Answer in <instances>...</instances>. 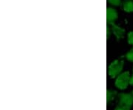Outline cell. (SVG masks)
<instances>
[{"mask_svg": "<svg viewBox=\"0 0 133 110\" xmlns=\"http://www.w3.org/2000/svg\"><path fill=\"white\" fill-rule=\"evenodd\" d=\"M118 18V13L117 11L112 8H108L107 10V23L111 24L113 23L116 19Z\"/></svg>", "mask_w": 133, "mask_h": 110, "instance_id": "277c9868", "label": "cell"}, {"mask_svg": "<svg viewBox=\"0 0 133 110\" xmlns=\"http://www.w3.org/2000/svg\"><path fill=\"white\" fill-rule=\"evenodd\" d=\"M119 104L120 106H123L130 108L133 105L132 93H121L119 95Z\"/></svg>", "mask_w": 133, "mask_h": 110, "instance_id": "3957f363", "label": "cell"}, {"mask_svg": "<svg viewBox=\"0 0 133 110\" xmlns=\"http://www.w3.org/2000/svg\"><path fill=\"white\" fill-rule=\"evenodd\" d=\"M124 67V61L121 60H115L109 67V75L112 78L118 76Z\"/></svg>", "mask_w": 133, "mask_h": 110, "instance_id": "7a4b0ae2", "label": "cell"}, {"mask_svg": "<svg viewBox=\"0 0 133 110\" xmlns=\"http://www.w3.org/2000/svg\"><path fill=\"white\" fill-rule=\"evenodd\" d=\"M126 58L128 61L133 62V49L126 54Z\"/></svg>", "mask_w": 133, "mask_h": 110, "instance_id": "ba28073f", "label": "cell"}, {"mask_svg": "<svg viewBox=\"0 0 133 110\" xmlns=\"http://www.w3.org/2000/svg\"><path fill=\"white\" fill-rule=\"evenodd\" d=\"M112 29V32L114 35L116 36V38L118 39H121L124 37V33H125V30L121 28H120L119 26L116 25L115 23H111Z\"/></svg>", "mask_w": 133, "mask_h": 110, "instance_id": "5b68a950", "label": "cell"}, {"mask_svg": "<svg viewBox=\"0 0 133 110\" xmlns=\"http://www.w3.org/2000/svg\"><path fill=\"white\" fill-rule=\"evenodd\" d=\"M123 8L124 11L127 12V13H131L133 12V2L132 1H126L124 2L123 4Z\"/></svg>", "mask_w": 133, "mask_h": 110, "instance_id": "8992f818", "label": "cell"}, {"mask_svg": "<svg viewBox=\"0 0 133 110\" xmlns=\"http://www.w3.org/2000/svg\"><path fill=\"white\" fill-rule=\"evenodd\" d=\"M115 94H116L115 92L108 90V91H107V101H108V102H110V101H112V100L115 98Z\"/></svg>", "mask_w": 133, "mask_h": 110, "instance_id": "52a82bcc", "label": "cell"}, {"mask_svg": "<svg viewBox=\"0 0 133 110\" xmlns=\"http://www.w3.org/2000/svg\"><path fill=\"white\" fill-rule=\"evenodd\" d=\"M129 84L130 85H132V86H133V75L131 76V78H130V81H129Z\"/></svg>", "mask_w": 133, "mask_h": 110, "instance_id": "7c38bea8", "label": "cell"}, {"mask_svg": "<svg viewBox=\"0 0 133 110\" xmlns=\"http://www.w3.org/2000/svg\"><path fill=\"white\" fill-rule=\"evenodd\" d=\"M130 74L129 72H123L120 74L115 81V86L120 90H125L129 84L130 81Z\"/></svg>", "mask_w": 133, "mask_h": 110, "instance_id": "6da1fadb", "label": "cell"}, {"mask_svg": "<svg viewBox=\"0 0 133 110\" xmlns=\"http://www.w3.org/2000/svg\"><path fill=\"white\" fill-rule=\"evenodd\" d=\"M109 4L114 6H120L121 5V0H108Z\"/></svg>", "mask_w": 133, "mask_h": 110, "instance_id": "9c48e42d", "label": "cell"}, {"mask_svg": "<svg viewBox=\"0 0 133 110\" xmlns=\"http://www.w3.org/2000/svg\"><path fill=\"white\" fill-rule=\"evenodd\" d=\"M131 1H132V0H131Z\"/></svg>", "mask_w": 133, "mask_h": 110, "instance_id": "5bb4252c", "label": "cell"}, {"mask_svg": "<svg viewBox=\"0 0 133 110\" xmlns=\"http://www.w3.org/2000/svg\"><path fill=\"white\" fill-rule=\"evenodd\" d=\"M128 42L129 44L133 45V31L128 33Z\"/></svg>", "mask_w": 133, "mask_h": 110, "instance_id": "30bf717a", "label": "cell"}, {"mask_svg": "<svg viewBox=\"0 0 133 110\" xmlns=\"http://www.w3.org/2000/svg\"><path fill=\"white\" fill-rule=\"evenodd\" d=\"M129 109L130 108H129V107H126V106H119L115 110H129Z\"/></svg>", "mask_w": 133, "mask_h": 110, "instance_id": "8fae6325", "label": "cell"}, {"mask_svg": "<svg viewBox=\"0 0 133 110\" xmlns=\"http://www.w3.org/2000/svg\"><path fill=\"white\" fill-rule=\"evenodd\" d=\"M132 95H133V91H132Z\"/></svg>", "mask_w": 133, "mask_h": 110, "instance_id": "4fadbf2b", "label": "cell"}]
</instances>
